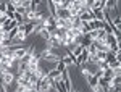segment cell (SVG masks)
<instances>
[{"instance_id":"obj_1","label":"cell","mask_w":121,"mask_h":92,"mask_svg":"<svg viewBox=\"0 0 121 92\" xmlns=\"http://www.w3.org/2000/svg\"><path fill=\"white\" fill-rule=\"evenodd\" d=\"M40 60H45V61H48V63H58L60 60H61V57H58V53H56V50H53V48H50V47H45L42 52H40ZM55 68V66H53Z\"/></svg>"},{"instance_id":"obj_2","label":"cell","mask_w":121,"mask_h":92,"mask_svg":"<svg viewBox=\"0 0 121 92\" xmlns=\"http://www.w3.org/2000/svg\"><path fill=\"white\" fill-rule=\"evenodd\" d=\"M34 89H36L37 92H50V91H53V87H52V79H50L48 76L37 79L36 84H34Z\"/></svg>"},{"instance_id":"obj_3","label":"cell","mask_w":121,"mask_h":92,"mask_svg":"<svg viewBox=\"0 0 121 92\" xmlns=\"http://www.w3.org/2000/svg\"><path fill=\"white\" fill-rule=\"evenodd\" d=\"M15 73L13 71H10V70H7L5 73L0 74V83L5 84V86H11V84H15Z\"/></svg>"},{"instance_id":"obj_4","label":"cell","mask_w":121,"mask_h":92,"mask_svg":"<svg viewBox=\"0 0 121 92\" xmlns=\"http://www.w3.org/2000/svg\"><path fill=\"white\" fill-rule=\"evenodd\" d=\"M78 16H79L81 21H91V19H95L94 18V13L89 8H86V7L79 10V15H78Z\"/></svg>"},{"instance_id":"obj_5","label":"cell","mask_w":121,"mask_h":92,"mask_svg":"<svg viewBox=\"0 0 121 92\" xmlns=\"http://www.w3.org/2000/svg\"><path fill=\"white\" fill-rule=\"evenodd\" d=\"M61 81H63V84H65V91L66 92H71V91H73L71 78H69V74H68V70H65V71L61 73Z\"/></svg>"},{"instance_id":"obj_6","label":"cell","mask_w":121,"mask_h":92,"mask_svg":"<svg viewBox=\"0 0 121 92\" xmlns=\"http://www.w3.org/2000/svg\"><path fill=\"white\" fill-rule=\"evenodd\" d=\"M26 52H28V47H26V45H19L18 48H16V50L13 52V58H15L16 61H19V60H21L23 57L26 55Z\"/></svg>"},{"instance_id":"obj_7","label":"cell","mask_w":121,"mask_h":92,"mask_svg":"<svg viewBox=\"0 0 121 92\" xmlns=\"http://www.w3.org/2000/svg\"><path fill=\"white\" fill-rule=\"evenodd\" d=\"M36 24H37V23H34V21H26V23H24V29H23V32H24V34L29 37L32 32H34Z\"/></svg>"},{"instance_id":"obj_8","label":"cell","mask_w":121,"mask_h":92,"mask_svg":"<svg viewBox=\"0 0 121 92\" xmlns=\"http://www.w3.org/2000/svg\"><path fill=\"white\" fill-rule=\"evenodd\" d=\"M47 47H50V48L56 50L58 47H61V44H60V39H56L53 34H50V39L47 40Z\"/></svg>"},{"instance_id":"obj_9","label":"cell","mask_w":121,"mask_h":92,"mask_svg":"<svg viewBox=\"0 0 121 92\" xmlns=\"http://www.w3.org/2000/svg\"><path fill=\"white\" fill-rule=\"evenodd\" d=\"M87 24L91 31H99L103 28V21H99V19H91V21H87Z\"/></svg>"},{"instance_id":"obj_10","label":"cell","mask_w":121,"mask_h":92,"mask_svg":"<svg viewBox=\"0 0 121 92\" xmlns=\"http://www.w3.org/2000/svg\"><path fill=\"white\" fill-rule=\"evenodd\" d=\"M103 42H105V44H107L108 47H110V45H115V44H118V42H120V37L115 36V34H107Z\"/></svg>"},{"instance_id":"obj_11","label":"cell","mask_w":121,"mask_h":92,"mask_svg":"<svg viewBox=\"0 0 121 92\" xmlns=\"http://www.w3.org/2000/svg\"><path fill=\"white\" fill-rule=\"evenodd\" d=\"M74 60H76V57L71 53V52H68L65 57H61V61L66 65V66H71V65H74Z\"/></svg>"},{"instance_id":"obj_12","label":"cell","mask_w":121,"mask_h":92,"mask_svg":"<svg viewBox=\"0 0 121 92\" xmlns=\"http://www.w3.org/2000/svg\"><path fill=\"white\" fill-rule=\"evenodd\" d=\"M47 76H48L50 79H60V78H61V73H60L56 68H52V70L47 73Z\"/></svg>"},{"instance_id":"obj_13","label":"cell","mask_w":121,"mask_h":92,"mask_svg":"<svg viewBox=\"0 0 121 92\" xmlns=\"http://www.w3.org/2000/svg\"><path fill=\"white\" fill-rule=\"evenodd\" d=\"M86 79H87V84H89V87H92V86H97V84H99V78H97L95 74H89Z\"/></svg>"},{"instance_id":"obj_14","label":"cell","mask_w":121,"mask_h":92,"mask_svg":"<svg viewBox=\"0 0 121 92\" xmlns=\"http://www.w3.org/2000/svg\"><path fill=\"white\" fill-rule=\"evenodd\" d=\"M107 53H108V52H103V50H97V52H95L94 55L97 57L99 60H103V61H105V60H107Z\"/></svg>"},{"instance_id":"obj_15","label":"cell","mask_w":121,"mask_h":92,"mask_svg":"<svg viewBox=\"0 0 121 92\" xmlns=\"http://www.w3.org/2000/svg\"><path fill=\"white\" fill-rule=\"evenodd\" d=\"M55 68H56V70H58V71H60V73H63V71H65V70H68V66H66V65L63 63V61H61V60H60V61H58V63H55Z\"/></svg>"},{"instance_id":"obj_16","label":"cell","mask_w":121,"mask_h":92,"mask_svg":"<svg viewBox=\"0 0 121 92\" xmlns=\"http://www.w3.org/2000/svg\"><path fill=\"white\" fill-rule=\"evenodd\" d=\"M10 19L7 16V13H0V26H3V24H7Z\"/></svg>"},{"instance_id":"obj_17","label":"cell","mask_w":121,"mask_h":92,"mask_svg":"<svg viewBox=\"0 0 121 92\" xmlns=\"http://www.w3.org/2000/svg\"><path fill=\"white\" fill-rule=\"evenodd\" d=\"M0 13H7V2H0Z\"/></svg>"},{"instance_id":"obj_18","label":"cell","mask_w":121,"mask_h":92,"mask_svg":"<svg viewBox=\"0 0 121 92\" xmlns=\"http://www.w3.org/2000/svg\"><path fill=\"white\" fill-rule=\"evenodd\" d=\"M16 13H19V15H23L24 16V13H26V8H23V7H16V10H15Z\"/></svg>"},{"instance_id":"obj_19","label":"cell","mask_w":121,"mask_h":92,"mask_svg":"<svg viewBox=\"0 0 121 92\" xmlns=\"http://www.w3.org/2000/svg\"><path fill=\"white\" fill-rule=\"evenodd\" d=\"M91 91L92 92H102V87L97 84V86H92V87H91Z\"/></svg>"},{"instance_id":"obj_20","label":"cell","mask_w":121,"mask_h":92,"mask_svg":"<svg viewBox=\"0 0 121 92\" xmlns=\"http://www.w3.org/2000/svg\"><path fill=\"white\" fill-rule=\"evenodd\" d=\"M71 92H78V91H71Z\"/></svg>"},{"instance_id":"obj_21","label":"cell","mask_w":121,"mask_h":92,"mask_svg":"<svg viewBox=\"0 0 121 92\" xmlns=\"http://www.w3.org/2000/svg\"><path fill=\"white\" fill-rule=\"evenodd\" d=\"M0 2H2V0H0Z\"/></svg>"}]
</instances>
